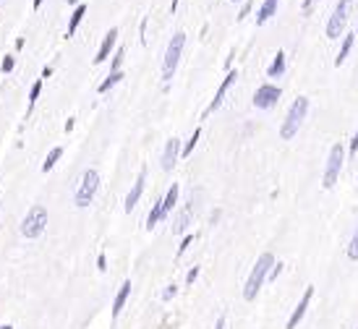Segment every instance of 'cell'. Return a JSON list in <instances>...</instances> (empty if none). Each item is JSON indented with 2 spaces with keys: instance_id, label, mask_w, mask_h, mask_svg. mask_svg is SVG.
Returning <instances> with one entry per match:
<instances>
[{
  "instance_id": "33",
  "label": "cell",
  "mask_w": 358,
  "mask_h": 329,
  "mask_svg": "<svg viewBox=\"0 0 358 329\" xmlns=\"http://www.w3.org/2000/svg\"><path fill=\"white\" fill-rule=\"evenodd\" d=\"M248 10H251V0H246V3H244V8H240V13H238V18H246Z\"/></svg>"
},
{
  "instance_id": "25",
  "label": "cell",
  "mask_w": 358,
  "mask_h": 329,
  "mask_svg": "<svg viewBox=\"0 0 358 329\" xmlns=\"http://www.w3.org/2000/svg\"><path fill=\"white\" fill-rule=\"evenodd\" d=\"M199 136H202V128H196V131L191 133V139L186 141V146H180V154H183V157H188V154L194 152V146H196V141H199Z\"/></svg>"
},
{
  "instance_id": "42",
  "label": "cell",
  "mask_w": 358,
  "mask_h": 329,
  "mask_svg": "<svg viewBox=\"0 0 358 329\" xmlns=\"http://www.w3.org/2000/svg\"><path fill=\"white\" fill-rule=\"evenodd\" d=\"M233 3H238V0H233Z\"/></svg>"
},
{
  "instance_id": "23",
  "label": "cell",
  "mask_w": 358,
  "mask_h": 329,
  "mask_svg": "<svg viewBox=\"0 0 358 329\" xmlns=\"http://www.w3.org/2000/svg\"><path fill=\"white\" fill-rule=\"evenodd\" d=\"M120 78H123V71H110V73H108V78H105V81H102V84H100V94H105V92H110V89H112L115 84H118V81H120Z\"/></svg>"
},
{
  "instance_id": "36",
  "label": "cell",
  "mask_w": 358,
  "mask_h": 329,
  "mask_svg": "<svg viewBox=\"0 0 358 329\" xmlns=\"http://www.w3.org/2000/svg\"><path fill=\"white\" fill-rule=\"evenodd\" d=\"M311 5H314V0H304V13H308Z\"/></svg>"
},
{
  "instance_id": "7",
  "label": "cell",
  "mask_w": 358,
  "mask_h": 329,
  "mask_svg": "<svg viewBox=\"0 0 358 329\" xmlns=\"http://www.w3.org/2000/svg\"><path fill=\"white\" fill-rule=\"evenodd\" d=\"M350 5H353V0H340V3L334 5L332 16H330V24H327V37H330V39H338V37H340V31H342V26H345V18H348Z\"/></svg>"
},
{
  "instance_id": "1",
  "label": "cell",
  "mask_w": 358,
  "mask_h": 329,
  "mask_svg": "<svg viewBox=\"0 0 358 329\" xmlns=\"http://www.w3.org/2000/svg\"><path fill=\"white\" fill-rule=\"evenodd\" d=\"M272 264H274V256H272V254H262V256L256 259V264H254L251 275H248V280H246V288H244V298H246V301L256 298V293L262 290V285H264V280H267V272H270Z\"/></svg>"
},
{
  "instance_id": "22",
  "label": "cell",
  "mask_w": 358,
  "mask_h": 329,
  "mask_svg": "<svg viewBox=\"0 0 358 329\" xmlns=\"http://www.w3.org/2000/svg\"><path fill=\"white\" fill-rule=\"evenodd\" d=\"M160 220H165V214H162V199L154 201V207H152V212H149V217H146V228L152 230Z\"/></svg>"
},
{
  "instance_id": "40",
  "label": "cell",
  "mask_w": 358,
  "mask_h": 329,
  "mask_svg": "<svg viewBox=\"0 0 358 329\" xmlns=\"http://www.w3.org/2000/svg\"><path fill=\"white\" fill-rule=\"evenodd\" d=\"M0 329H14V327H8V324H6V327H0Z\"/></svg>"
},
{
  "instance_id": "13",
  "label": "cell",
  "mask_w": 358,
  "mask_h": 329,
  "mask_svg": "<svg viewBox=\"0 0 358 329\" xmlns=\"http://www.w3.org/2000/svg\"><path fill=\"white\" fill-rule=\"evenodd\" d=\"M115 39H118V29H110V31L105 34V39H102L97 55H94V63H97V65L108 60V55H110V52H112V47H115Z\"/></svg>"
},
{
  "instance_id": "30",
  "label": "cell",
  "mask_w": 358,
  "mask_h": 329,
  "mask_svg": "<svg viewBox=\"0 0 358 329\" xmlns=\"http://www.w3.org/2000/svg\"><path fill=\"white\" fill-rule=\"evenodd\" d=\"M176 293H178V285H168V290L162 293V301H170V298H176Z\"/></svg>"
},
{
  "instance_id": "24",
  "label": "cell",
  "mask_w": 358,
  "mask_h": 329,
  "mask_svg": "<svg viewBox=\"0 0 358 329\" xmlns=\"http://www.w3.org/2000/svg\"><path fill=\"white\" fill-rule=\"evenodd\" d=\"M40 92H42V78H37V81L32 84V89H29V105H26V115L34 110V102L40 99Z\"/></svg>"
},
{
  "instance_id": "27",
  "label": "cell",
  "mask_w": 358,
  "mask_h": 329,
  "mask_svg": "<svg viewBox=\"0 0 358 329\" xmlns=\"http://www.w3.org/2000/svg\"><path fill=\"white\" fill-rule=\"evenodd\" d=\"M123 47H118L115 50V58H112V65H110V71H120V63H123Z\"/></svg>"
},
{
  "instance_id": "17",
  "label": "cell",
  "mask_w": 358,
  "mask_h": 329,
  "mask_svg": "<svg viewBox=\"0 0 358 329\" xmlns=\"http://www.w3.org/2000/svg\"><path fill=\"white\" fill-rule=\"evenodd\" d=\"M282 73H285V52H277L274 60H272V65L267 68V76H270V78H280Z\"/></svg>"
},
{
  "instance_id": "34",
  "label": "cell",
  "mask_w": 358,
  "mask_h": 329,
  "mask_svg": "<svg viewBox=\"0 0 358 329\" xmlns=\"http://www.w3.org/2000/svg\"><path fill=\"white\" fill-rule=\"evenodd\" d=\"M97 267H100V272H105V269H108V259H105V254H100V259H97Z\"/></svg>"
},
{
  "instance_id": "31",
  "label": "cell",
  "mask_w": 358,
  "mask_h": 329,
  "mask_svg": "<svg viewBox=\"0 0 358 329\" xmlns=\"http://www.w3.org/2000/svg\"><path fill=\"white\" fill-rule=\"evenodd\" d=\"M191 241H194V235H186V238H183V243H180V248H178V256L186 254V248L191 246Z\"/></svg>"
},
{
  "instance_id": "15",
  "label": "cell",
  "mask_w": 358,
  "mask_h": 329,
  "mask_svg": "<svg viewBox=\"0 0 358 329\" xmlns=\"http://www.w3.org/2000/svg\"><path fill=\"white\" fill-rule=\"evenodd\" d=\"M277 5H280V0H264L262 8H259V13H256V24H259V26H262V24H267V21L274 16Z\"/></svg>"
},
{
  "instance_id": "3",
  "label": "cell",
  "mask_w": 358,
  "mask_h": 329,
  "mask_svg": "<svg viewBox=\"0 0 358 329\" xmlns=\"http://www.w3.org/2000/svg\"><path fill=\"white\" fill-rule=\"evenodd\" d=\"M44 225H48V209L37 204V207H32L26 212V217L21 220V235L34 241V238H40L44 233Z\"/></svg>"
},
{
  "instance_id": "37",
  "label": "cell",
  "mask_w": 358,
  "mask_h": 329,
  "mask_svg": "<svg viewBox=\"0 0 358 329\" xmlns=\"http://www.w3.org/2000/svg\"><path fill=\"white\" fill-rule=\"evenodd\" d=\"M214 329H225V316H220V319H217V324H214Z\"/></svg>"
},
{
  "instance_id": "5",
  "label": "cell",
  "mask_w": 358,
  "mask_h": 329,
  "mask_svg": "<svg viewBox=\"0 0 358 329\" xmlns=\"http://www.w3.org/2000/svg\"><path fill=\"white\" fill-rule=\"evenodd\" d=\"M97 191H100V173L94 167H89L82 178V183H78V188H76V196H74L76 207H89L92 199L97 196Z\"/></svg>"
},
{
  "instance_id": "11",
  "label": "cell",
  "mask_w": 358,
  "mask_h": 329,
  "mask_svg": "<svg viewBox=\"0 0 358 329\" xmlns=\"http://www.w3.org/2000/svg\"><path fill=\"white\" fill-rule=\"evenodd\" d=\"M236 78H238V73L236 71H228V76L222 78V84H220V89H217V94H214V99L210 102V107H206V115H210V112H214L217 107L222 105V99H225V94H228V89L236 84Z\"/></svg>"
},
{
  "instance_id": "26",
  "label": "cell",
  "mask_w": 358,
  "mask_h": 329,
  "mask_svg": "<svg viewBox=\"0 0 358 329\" xmlns=\"http://www.w3.org/2000/svg\"><path fill=\"white\" fill-rule=\"evenodd\" d=\"M348 256L353 259V262H358V228H356V233H353V238H350V243H348Z\"/></svg>"
},
{
  "instance_id": "20",
  "label": "cell",
  "mask_w": 358,
  "mask_h": 329,
  "mask_svg": "<svg viewBox=\"0 0 358 329\" xmlns=\"http://www.w3.org/2000/svg\"><path fill=\"white\" fill-rule=\"evenodd\" d=\"M191 212H194V199L188 201V207H186V209H183V212L178 214V220H176V228H172V230H176V233H183V230H186V228H188V220H191Z\"/></svg>"
},
{
  "instance_id": "2",
  "label": "cell",
  "mask_w": 358,
  "mask_h": 329,
  "mask_svg": "<svg viewBox=\"0 0 358 329\" xmlns=\"http://www.w3.org/2000/svg\"><path fill=\"white\" fill-rule=\"evenodd\" d=\"M306 112H308V99H306V97H298L293 105H290V110H288L285 123H282V128H280L282 139H293V136L298 133L301 123L306 120Z\"/></svg>"
},
{
  "instance_id": "28",
  "label": "cell",
  "mask_w": 358,
  "mask_h": 329,
  "mask_svg": "<svg viewBox=\"0 0 358 329\" xmlns=\"http://www.w3.org/2000/svg\"><path fill=\"white\" fill-rule=\"evenodd\" d=\"M280 272H282V262H274V264L270 267V272H267V277H270V280H277V277H280Z\"/></svg>"
},
{
  "instance_id": "38",
  "label": "cell",
  "mask_w": 358,
  "mask_h": 329,
  "mask_svg": "<svg viewBox=\"0 0 358 329\" xmlns=\"http://www.w3.org/2000/svg\"><path fill=\"white\" fill-rule=\"evenodd\" d=\"M42 5V0H34V8H40Z\"/></svg>"
},
{
  "instance_id": "8",
  "label": "cell",
  "mask_w": 358,
  "mask_h": 329,
  "mask_svg": "<svg viewBox=\"0 0 358 329\" xmlns=\"http://www.w3.org/2000/svg\"><path fill=\"white\" fill-rule=\"evenodd\" d=\"M280 86H274V84H262L256 89V94H254V107L256 110H270L274 107L277 102H280Z\"/></svg>"
},
{
  "instance_id": "9",
  "label": "cell",
  "mask_w": 358,
  "mask_h": 329,
  "mask_svg": "<svg viewBox=\"0 0 358 329\" xmlns=\"http://www.w3.org/2000/svg\"><path fill=\"white\" fill-rule=\"evenodd\" d=\"M311 298H314V288H306V293H304V298L298 301V306L293 309V314H290V319H288V329H296L298 327V322L304 319V314H306V309H308V303H311Z\"/></svg>"
},
{
  "instance_id": "39",
  "label": "cell",
  "mask_w": 358,
  "mask_h": 329,
  "mask_svg": "<svg viewBox=\"0 0 358 329\" xmlns=\"http://www.w3.org/2000/svg\"><path fill=\"white\" fill-rule=\"evenodd\" d=\"M68 3H71V5H76V3H78V0H68Z\"/></svg>"
},
{
  "instance_id": "35",
  "label": "cell",
  "mask_w": 358,
  "mask_h": 329,
  "mask_svg": "<svg viewBox=\"0 0 358 329\" xmlns=\"http://www.w3.org/2000/svg\"><path fill=\"white\" fill-rule=\"evenodd\" d=\"M350 152H353V154L358 152V133H356V136H353V139H350Z\"/></svg>"
},
{
  "instance_id": "6",
  "label": "cell",
  "mask_w": 358,
  "mask_h": 329,
  "mask_svg": "<svg viewBox=\"0 0 358 329\" xmlns=\"http://www.w3.org/2000/svg\"><path fill=\"white\" fill-rule=\"evenodd\" d=\"M342 160H345V149L340 144H334L330 149V157H327V170H324V180H322V186L324 188H332L334 180L340 175V167H342Z\"/></svg>"
},
{
  "instance_id": "29",
  "label": "cell",
  "mask_w": 358,
  "mask_h": 329,
  "mask_svg": "<svg viewBox=\"0 0 358 329\" xmlns=\"http://www.w3.org/2000/svg\"><path fill=\"white\" fill-rule=\"evenodd\" d=\"M0 71H3V73H10V71H14V58H10V55H6V58H3V65H0Z\"/></svg>"
},
{
  "instance_id": "41",
  "label": "cell",
  "mask_w": 358,
  "mask_h": 329,
  "mask_svg": "<svg viewBox=\"0 0 358 329\" xmlns=\"http://www.w3.org/2000/svg\"><path fill=\"white\" fill-rule=\"evenodd\" d=\"M356 29H358V21H356Z\"/></svg>"
},
{
  "instance_id": "4",
  "label": "cell",
  "mask_w": 358,
  "mask_h": 329,
  "mask_svg": "<svg viewBox=\"0 0 358 329\" xmlns=\"http://www.w3.org/2000/svg\"><path fill=\"white\" fill-rule=\"evenodd\" d=\"M183 44H186V34L176 31V34H172V39H170V44H168V50H165V60H162V78H165V81H170L172 73H176L178 60H180V52H183Z\"/></svg>"
},
{
  "instance_id": "12",
  "label": "cell",
  "mask_w": 358,
  "mask_h": 329,
  "mask_svg": "<svg viewBox=\"0 0 358 329\" xmlns=\"http://www.w3.org/2000/svg\"><path fill=\"white\" fill-rule=\"evenodd\" d=\"M144 180H146V173L142 170V173H138V178H136V183H134V188L128 191V196H126V212H134V207L138 204V199H142V194H144Z\"/></svg>"
},
{
  "instance_id": "19",
  "label": "cell",
  "mask_w": 358,
  "mask_h": 329,
  "mask_svg": "<svg viewBox=\"0 0 358 329\" xmlns=\"http://www.w3.org/2000/svg\"><path fill=\"white\" fill-rule=\"evenodd\" d=\"M176 201H178V186L172 183V186L168 188L165 199H162V214H165V217H168V214L172 212V207H176Z\"/></svg>"
},
{
  "instance_id": "16",
  "label": "cell",
  "mask_w": 358,
  "mask_h": 329,
  "mask_svg": "<svg viewBox=\"0 0 358 329\" xmlns=\"http://www.w3.org/2000/svg\"><path fill=\"white\" fill-rule=\"evenodd\" d=\"M84 13H86V5H84V3H78V5H76V10L71 13V21H68V37H74V34H76L78 24H82V18H84Z\"/></svg>"
},
{
  "instance_id": "14",
  "label": "cell",
  "mask_w": 358,
  "mask_h": 329,
  "mask_svg": "<svg viewBox=\"0 0 358 329\" xmlns=\"http://www.w3.org/2000/svg\"><path fill=\"white\" fill-rule=\"evenodd\" d=\"M128 296H131V280H126L123 285H120V290H118V296H115V301H112V316H118L123 311V306H126V301H128Z\"/></svg>"
},
{
  "instance_id": "10",
  "label": "cell",
  "mask_w": 358,
  "mask_h": 329,
  "mask_svg": "<svg viewBox=\"0 0 358 329\" xmlns=\"http://www.w3.org/2000/svg\"><path fill=\"white\" fill-rule=\"evenodd\" d=\"M178 157H180V141L178 139H168L165 149H162V170L165 173H170V170L176 167Z\"/></svg>"
},
{
  "instance_id": "18",
  "label": "cell",
  "mask_w": 358,
  "mask_h": 329,
  "mask_svg": "<svg viewBox=\"0 0 358 329\" xmlns=\"http://www.w3.org/2000/svg\"><path fill=\"white\" fill-rule=\"evenodd\" d=\"M353 39H356V34H345L342 37V47H340V52H338V58H334V65H342L345 63V58H348V52H350V47H353Z\"/></svg>"
},
{
  "instance_id": "21",
  "label": "cell",
  "mask_w": 358,
  "mask_h": 329,
  "mask_svg": "<svg viewBox=\"0 0 358 329\" xmlns=\"http://www.w3.org/2000/svg\"><path fill=\"white\" fill-rule=\"evenodd\" d=\"M60 157H63V146H52V149L48 152V157H44V162H42V170H44V173H50Z\"/></svg>"
},
{
  "instance_id": "32",
  "label": "cell",
  "mask_w": 358,
  "mask_h": 329,
  "mask_svg": "<svg viewBox=\"0 0 358 329\" xmlns=\"http://www.w3.org/2000/svg\"><path fill=\"white\" fill-rule=\"evenodd\" d=\"M196 277H199V267L188 269V275H186V282H188V285H194V282H196Z\"/></svg>"
}]
</instances>
